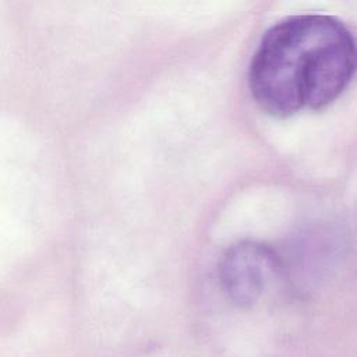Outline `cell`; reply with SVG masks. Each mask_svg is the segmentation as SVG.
Instances as JSON below:
<instances>
[{
    "label": "cell",
    "instance_id": "6da1fadb",
    "mask_svg": "<svg viewBox=\"0 0 357 357\" xmlns=\"http://www.w3.org/2000/svg\"><path fill=\"white\" fill-rule=\"evenodd\" d=\"M356 42L346 24L326 14H297L273 24L248 68V89L268 114L321 110L349 86Z\"/></svg>",
    "mask_w": 357,
    "mask_h": 357
},
{
    "label": "cell",
    "instance_id": "7a4b0ae2",
    "mask_svg": "<svg viewBox=\"0 0 357 357\" xmlns=\"http://www.w3.org/2000/svg\"><path fill=\"white\" fill-rule=\"evenodd\" d=\"M279 265L271 247L257 241H241L223 255L219 275L226 294L237 305H251L264 293Z\"/></svg>",
    "mask_w": 357,
    "mask_h": 357
}]
</instances>
